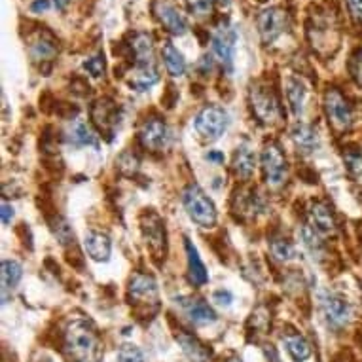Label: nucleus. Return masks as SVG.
Instances as JSON below:
<instances>
[{
	"mask_svg": "<svg viewBox=\"0 0 362 362\" xmlns=\"http://www.w3.org/2000/svg\"><path fill=\"white\" fill-rule=\"evenodd\" d=\"M65 351L73 362H103V343L91 322L74 319L65 332Z\"/></svg>",
	"mask_w": 362,
	"mask_h": 362,
	"instance_id": "1",
	"label": "nucleus"
},
{
	"mask_svg": "<svg viewBox=\"0 0 362 362\" xmlns=\"http://www.w3.org/2000/svg\"><path fill=\"white\" fill-rule=\"evenodd\" d=\"M182 203L184 209L192 220L202 226V228H211L216 224V207L213 199L202 190L199 184H190L188 188L182 194Z\"/></svg>",
	"mask_w": 362,
	"mask_h": 362,
	"instance_id": "2",
	"label": "nucleus"
},
{
	"mask_svg": "<svg viewBox=\"0 0 362 362\" xmlns=\"http://www.w3.org/2000/svg\"><path fill=\"white\" fill-rule=\"evenodd\" d=\"M229 126V116L226 108L218 107V105H209L195 116L194 128L197 135L205 139V141L213 142L218 141L222 135L226 133Z\"/></svg>",
	"mask_w": 362,
	"mask_h": 362,
	"instance_id": "3",
	"label": "nucleus"
},
{
	"mask_svg": "<svg viewBox=\"0 0 362 362\" xmlns=\"http://www.w3.org/2000/svg\"><path fill=\"white\" fill-rule=\"evenodd\" d=\"M250 105L255 110L256 118L266 123L273 126L281 120V107L277 101L276 91L268 84H255L250 89Z\"/></svg>",
	"mask_w": 362,
	"mask_h": 362,
	"instance_id": "4",
	"label": "nucleus"
},
{
	"mask_svg": "<svg viewBox=\"0 0 362 362\" xmlns=\"http://www.w3.org/2000/svg\"><path fill=\"white\" fill-rule=\"evenodd\" d=\"M262 171L269 186H281L287 179V158L276 142H269L262 150Z\"/></svg>",
	"mask_w": 362,
	"mask_h": 362,
	"instance_id": "5",
	"label": "nucleus"
},
{
	"mask_svg": "<svg viewBox=\"0 0 362 362\" xmlns=\"http://www.w3.org/2000/svg\"><path fill=\"white\" fill-rule=\"evenodd\" d=\"M324 112H326V118L332 123V128L338 131H347L353 123V112H351L347 99L334 87H330L324 95Z\"/></svg>",
	"mask_w": 362,
	"mask_h": 362,
	"instance_id": "6",
	"label": "nucleus"
},
{
	"mask_svg": "<svg viewBox=\"0 0 362 362\" xmlns=\"http://www.w3.org/2000/svg\"><path fill=\"white\" fill-rule=\"evenodd\" d=\"M321 311L324 321L329 322L332 329H343L351 319V306L347 300H343L342 296L334 292H322L321 294Z\"/></svg>",
	"mask_w": 362,
	"mask_h": 362,
	"instance_id": "7",
	"label": "nucleus"
},
{
	"mask_svg": "<svg viewBox=\"0 0 362 362\" xmlns=\"http://www.w3.org/2000/svg\"><path fill=\"white\" fill-rule=\"evenodd\" d=\"M287 12H282L281 8H269L266 12L258 15V33L262 36L264 44L276 42L287 29Z\"/></svg>",
	"mask_w": 362,
	"mask_h": 362,
	"instance_id": "8",
	"label": "nucleus"
},
{
	"mask_svg": "<svg viewBox=\"0 0 362 362\" xmlns=\"http://www.w3.org/2000/svg\"><path fill=\"white\" fill-rule=\"evenodd\" d=\"M235 42H237V33L234 27L222 25L216 29L215 36H213V52L228 73H232V68H234Z\"/></svg>",
	"mask_w": 362,
	"mask_h": 362,
	"instance_id": "9",
	"label": "nucleus"
},
{
	"mask_svg": "<svg viewBox=\"0 0 362 362\" xmlns=\"http://www.w3.org/2000/svg\"><path fill=\"white\" fill-rule=\"evenodd\" d=\"M154 14L161 21V25L167 29L171 34L182 36L188 31V21L182 15L179 8L174 6L173 2L167 0H156L154 2Z\"/></svg>",
	"mask_w": 362,
	"mask_h": 362,
	"instance_id": "10",
	"label": "nucleus"
},
{
	"mask_svg": "<svg viewBox=\"0 0 362 362\" xmlns=\"http://www.w3.org/2000/svg\"><path fill=\"white\" fill-rule=\"evenodd\" d=\"M141 142L142 146L148 150H161L167 146L169 142V129L165 126V121L160 118H150L144 121V126L141 129Z\"/></svg>",
	"mask_w": 362,
	"mask_h": 362,
	"instance_id": "11",
	"label": "nucleus"
},
{
	"mask_svg": "<svg viewBox=\"0 0 362 362\" xmlns=\"http://www.w3.org/2000/svg\"><path fill=\"white\" fill-rule=\"evenodd\" d=\"M129 296L135 302H154L158 298V282L152 276L137 273L129 281Z\"/></svg>",
	"mask_w": 362,
	"mask_h": 362,
	"instance_id": "12",
	"label": "nucleus"
},
{
	"mask_svg": "<svg viewBox=\"0 0 362 362\" xmlns=\"http://www.w3.org/2000/svg\"><path fill=\"white\" fill-rule=\"evenodd\" d=\"M182 303V309L184 313L188 315V319L197 326H207V324H213L216 321L215 309L211 308L205 300L202 298H188Z\"/></svg>",
	"mask_w": 362,
	"mask_h": 362,
	"instance_id": "13",
	"label": "nucleus"
},
{
	"mask_svg": "<svg viewBox=\"0 0 362 362\" xmlns=\"http://www.w3.org/2000/svg\"><path fill=\"white\" fill-rule=\"evenodd\" d=\"M84 247L89 258L95 262H107L112 252V241L103 232H89L84 237Z\"/></svg>",
	"mask_w": 362,
	"mask_h": 362,
	"instance_id": "14",
	"label": "nucleus"
},
{
	"mask_svg": "<svg viewBox=\"0 0 362 362\" xmlns=\"http://www.w3.org/2000/svg\"><path fill=\"white\" fill-rule=\"evenodd\" d=\"M309 220H311V228H315L321 235L334 234L335 229V220L334 215H332V209L322 202L311 203L309 207Z\"/></svg>",
	"mask_w": 362,
	"mask_h": 362,
	"instance_id": "15",
	"label": "nucleus"
},
{
	"mask_svg": "<svg viewBox=\"0 0 362 362\" xmlns=\"http://www.w3.org/2000/svg\"><path fill=\"white\" fill-rule=\"evenodd\" d=\"M176 343L181 345L182 353L186 355L190 362H209L211 361V351L203 345L195 335L190 334H179L176 335Z\"/></svg>",
	"mask_w": 362,
	"mask_h": 362,
	"instance_id": "16",
	"label": "nucleus"
},
{
	"mask_svg": "<svg viewBox=\"0 0 362 362\" xmlns=\"http://www.w3.org/2000/svg\"><path fill=\"white\" fill-rule=\"evenodd\" d=\"M186 248V256H188V271H190V281L194 282L195 287H203L209 281V273L205 264H203L202 256L197 252V248L194 247V243L188 241L184 243Z\"/></svg>",
	"mask_w": 362,
	"mask_h": 362,
	"instance_id": "17",
	"label": "nucleus"
},
{
	"mask_svg": "<svg viewBox=\"0 0 362 362\" xmlns=\"http://www.w3.org/2000/svg\"><path fill=\"white\" fill-rule=\"evenodd\" d=\"M67 139L74 146H91L95 150H99V139H97L95 131L87 126L86 121H74L70 129H68Z\"/></svg>",
	"mask_w": 362,
	"mask_h": 362,
	"instance_id": "18",
	"label": "nucleus"
},
{
	"mask_svg": "<svg viewBox=\"0 0 362 362\" xmlns=\"http://www.w3.org/2000/svg\"><path fill=\"white\" fill-rule=\"evenodd\" d=\"M256 156L255 150L248 146L247 142L237 148L234 156V171L239 179H250V174L255 171Z\"/></svg>",
	"mask_w": 362,
	"mask_h": 362,
	"instance_id": "19",
	"label": "nucleus"
},
{
	"mask_svg": "<svg viewBox=\"0 0 362 362\" xmlns=\"http://www.w3.org/2000/svg\"><path fill=\"white\" fill-rule=\"evenodd\" d=\"M21 277H23V266L15 260H4L2 262V300L8 302V292L20 285Z\"/></svg>",
	"mask_w": 362,
	"mask_h": 362,
	"instance_id": "20",
	"label": "nucleus"
},
{
	"mask_svg": "<svg viewBox=\"0 0 362 362\" xmlns=\"http://www.w3.org/2000/svg\"><path fill=\"white\" fill-rule=\"evenodd\" d=\"M142 234L146 239V245L154 252H160L165 243V229L161 226V220L156 215L148 216L146 224H142Z\"/></svg>",
	"mask_w": 362,
	"mask_h": 362,
	"instance_id": "21",
	"label": "nucleus"
},
{
	"mask_svg": "<svg viewBox=\"0 0 362 362\" xmlns=\"http://www.w3.org/2000/svg\"><path fill=\"white\" fill-rule=\"evenodd\" d=\"M282 342H285L287 353L294 362H303L311 356V347H309L308 340L302 334L290 332V334L282 335Z\"/></svg>",
	"mask_w": 362,
	"mask_h": 362,
	"instance_id": "22",
	"label": "nucleus"
},
{
	"mask_svg": "<svg viewBox=\"0 0 362 362\" xmlns=\"http://www.w3.org/2000/svg\"><path fill=\"white\" fill-rule=\"evenodd\" d=\"M31 57L33 61H52L57 54V46H55V40L50 36V34H38L33 42H31Z\"/></svg>",
	"mask_w": 362,
	"mask_h": 362,
	"instance_id": "23",
	"label": "nucleus"
},
{
	"mask_svg": "<svg viewBox=\"0 0 362 362\" xmlns=\"http://www.w3.org/2000/svg\"><path fill=\"white\" fill-rule=\"evenodd\" d=\"M292 141L298 148H302L303 152H313L319 144V137H317V131L308 123H296L292 131Z\"/></svg>",
	"mask_w": 362,
	"mask_h": 362,
	"instance_id": "24",
	"label": "nucleus"
},
{
	"mask_svg": "<svg viewBox=\"0 0 362 362\" xmlns=\"http://www.w3.org/2000/svg\"><path fill=\"white\" fill-rule=\"evenodd\" d=\"M163 63H165V68L171 76H182L186 73V61H184V55L176 50V47L171 44V42H165L163 46Z\"/></svg>",
	"mask_w": 362,
	"mask_h": 362,
	"instance_id": "25",
	"label": "nucleus"
},
{
	"mask_svg": "<svg viewBox=\"0 0 362 362\" xmlns=\"http://www.w3.org/2000/svg\"><path fill=\"white\" fill-rule=\"evenodd\" d=\"M93 120L101 126L105 131L112 133V129L118 126V114H116V107L112 103H97L93 108Z\"/></svg>",
	"mask_w": 362,
	"mask_h": 362,
	"instance_id": "26",
	"label": "nucleus"
},
{
	"mask_svg": "<svg viewBox=\"0 0 362 362\" xmlns=\"http://www.w3.org/2000/svg\"><path fill=\"white\" fill-rule=\"evenodd\" d=\"M287 99H289L292 114H302L303 105H306V86H303L298 78H290V80L287 82Z\"/></svg>",
	"mask_w": 362,
	"mask_h": 362,
	"instance_id": "27",
	"label": "nucleus"
},
{
	"mask_svg": "<svg viewBox=\"0 0 362 362\" xmlns=\"http://www.w3.org/2000/svg\"><path fill=\"white\" fill-rule=\"evenodd\" d=\"M300 235H302V243L303 247L308 248L309 252L313 256H319L322 252V241L321 237H319V232L315 228H311V226H303L300 229Z\"/></svg>",
	"mask_w": 362,
	"mask_h": 362,
	"instance_id": "28",
	"label": "nucleus"
},
{
	"mask_svg": "<svg viewBox=\"0 0 362 362\" xmlns=\"http://www.w3.org/2000/svg\"><path fill=\"white\" fill-rule=\"evenodd\" d=\"M271 255L279 262H290L296 256V248L287 239H276L271 243Z\"/></svg>",
	"mask_w": 362,
	"mask_h": 362,
	"instance_id": "29",
	"label": "nucleus"
},
{
	"mask_svg": "<svg viewBox=\"0 0 362 362\" xmlns=\"http://www.w3.org/2000/svg\"><path fill=\"white\" fill-rule=\"evenodd\" d=\"M118 362H144V355L142 351L133 343H123L118 349V355H116Z\"/></svg>",
	"mask_w": 362,
	"mask_h": 362,
	"instance_id": "30",
	"label": "nucleus"
},
{
	"mask_svg": "<svg viewBox=\"0 0 362 362\" xmlns=\"http://www.w3.org/2000/svg\"><path fill=\"white\" fill-rule=\"evenodd\" d=\"M84 68H86L87 73L91 74L93 78H101L103 74H105V68H107L105 55L97 54V55H93V57H89V59L84 63Z\"/></svg>",
	"mask_w": 362,
	"mask_h": 362,
	"instance_id": "31",
	"label": "nucleus"
},
{
	"mask_svg": "<svg viewBox=\"0 0 362 362\" xmlns=\"http://www.w3.org/2000/svg\"><path fill=\"white\" fill-rule=\"evenodd\" d=\"M349 73H351V78L355 80L356 86L362 87V47L355 50V54L351 55V59H349Z\"/></svg>",
	"mask_w": 362,
	"mask_h": 362,
	"instance_id": "32",
	"label": "nucleus"
},
{
	"mask_svg": "<svg viewBox=\"0 0 362 362\" xmlns=\"http://www.w3.org/2000/svg\"><path fill=\"white\" fill-rule=\"evenodd\" d=\"M190 12L197 17H203V15L211 14L213 10V0H188Z\"/></svg>",
	"mask_w": 362,
	"mask_h": 362,
	"instance_id": "33",
	"label": "nucleus"
},
{
	"mask_svg": "<svg viewBox=\"0 0 362 362\" xmlns=\"http://www.w3.org/2000/svg\"><path fill=\"white\" fill-rule=\"evenodd\" d=\"M345 165H347L349 173L355 174V176H361L362 174V156L356 154V152H349L345 156Z\"/></svg>",
	"mask_w": 362,
	"mask_h": 362,
	"instance_id": "34",
	"label": "nucleus"
},
{
	"mask_svg": "<svg viewBox=\"0 0 362 362\" xmlns=\"http://www.w3.org/2000/svg\"><path fill=\"white\" fill-rule=\"evenodd\" d=\"M213 300H215L218 306H224V308H228V306H232V302H234V296H232V292L229 290H216L215 294H213Z\"/></svg>",
	"mask_w": 362,
	"mask_h": 362,
	"instance_id": "35",
	"label": "nucleus"
},
{
	"mask_svg": "<svg viewBox=\"0 0 362 362\" xmlns=\"http://www.w3.org/2000/svg\"><path fill=\"white\" fill-rule=\"evenodd\" d=\"M347 8L353 15V20L362 23V0H347Z\"/></svg>",
	"mask_w": 362,
	"mask_h": 362,
	"instance_id": "36",
	"label": "nucleus"
},
{
	"mask_svg": "<svg viewBox=\"0 0 362 362\" xmlns=\"http://www.w3.org/2000/svg\"><path fill=\"white\" fill-rule=\"evenodd\" d=\"M50 0H34L33 4H31V12L33 14H42V12H47L50 10Z\"/></svg>",
	"mask_w": 362,
	"mask_h": 362,
	"instance_id": "37",
	"label": "nucleus"
},
{
	"mask_svg": "<svg viewBox=\"0 0 362 362\" xmlns=\"http://www.w3.org/2000/svg\"><path fill=\"white\" fill-rule=\"evenodd\" d=\"M12 220H14V207L8 205V203H2V222L10 224Z\"/></svg>",
	"mask_w": 362,
	"mask_h": 362,
	"instance_id": "38",
	"label": "nucleus"
},
{
	"mask_svg": "<svg viewBox=\"0 0 362 362\" xmlns=\"http://www.w3.org/2000/svg\"><path fill=\"white\" fill-rule=\"evenodd\" d=\"M207 160H211V161H222V160H224V156H222L220 152H209V154H207Z\"/></svg>",
	"mask_w": 362,
	"mask_h": 362,
	"instance_id": "39",
	"label": "nucleus"
},
{
	"mask_svg": "<svg viewBox=\"0 0 362 362\" xmlns=\"http://www.w3.org/2000/svg\"><path fill=\"white\" fill-rule=\"evenodd\" d=\"M67 2H70V0H55V4H57L59 8L67 6Z\"/></svg>",
	"mask_w": 362,
	"mask_h": 362,
	"instance_id": "40",
	"label": "nucleus"
},
{
	"mask_svg": "<svg viewBox=\"0 0 362 362\" xmlns=\"http://www.w3.org/2000/svg\"><path fill=\"white\" fill-rule=\"evenodd\" d=\"M232 362H243L241 359H232Z\"/></svg>",
	"mask_w": 362,
	"mask_h": 362,
	"instance_id": "41",
	"label": "nucleus"
}]
</instances>
